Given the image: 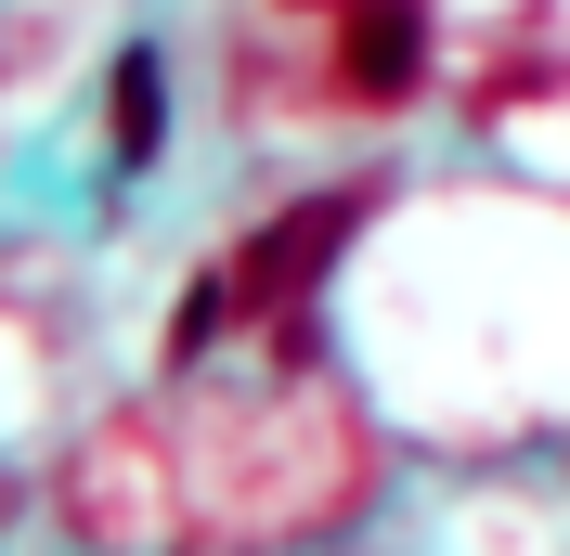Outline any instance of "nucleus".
<instances>
[{
    "label": "nucleus",
    "mask_w": 570,
    "mask_h": 556,
    "mask_svg": "<svg viewBox=\"0 0 570 556\" xmlns=\"http://www.w3.org/2000/svg\"><path fill=\"white\" fill-rule=\"evenodd\" d=\"M337 78H351L363 105H415L428 91V0H351Z\"/></svg>",
    "instance_id": "f03ea898"
},
{
    "label": "nucleus",
    "mask_w": 570,
    "mask_h": 556,
    "mask_svg": "<svg viewBox=\"0 0 570 556\" xmlns=\"http://www.w3.org/2000/svg\"><path fill=\"white\" fill-rule=\"evenodd\" d=\"M363 220H376L363 181H337V195H312V208L259 220L247 259H234V298H247V311H312V285L337 272V234H363Z\"/></svg>",
    "instance_id": "f257e3e1"
},
{
    "label": "nucleus",
    "mask_w": 570,
    "mask_h": 556,
    "mask_svg": "<svg viewBox=\"0 0 570 556\" xmlns=\"http://www.w3.org/2000/svg\"><path fill=\"white\" fill-rule=\"evenodd\" d=\"M220 324H234V272H195V285H181V311H169V363H208Z\"/></svg>",
    "instance_id": "20e7f679"
},
{
    "label": "nucleus",
    "mask_w": 570,
    "mask_h": 556,
    "mask_svg": "<svg viewBox=\"0 0 570 556\" xmlns=\"http://www.w3.org/2000/svg\"><path fill=\"white\" fill-rule=\"evenodd\" d=\"M105 156L117 169H156L169 156V66H156V39H130L105 66Z\"/></svg>",
    "instance_id": "7ed1b4c3"
}]
</instances>
